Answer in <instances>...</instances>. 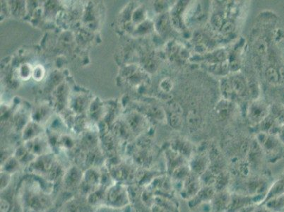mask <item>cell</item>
<instances>
[{"instance_id": "1", "label": "cell", "mask_w": 284, "mask_h": 212, "mask_svg": "<svg viewBox=\"0 0 284 212\" xmlns=\"http://www.w3.org/2000/svg\"><path fill=\"white\" fill-rule=\"evenodd\" d=\"M130 205L129 197L128 186L124 184L116 183L113 184L107 189L106 206L121 210Z\"/></svg>"}, {"instance_id": "2", "label": "cell", "mask_w": 284, "mask_h": 212, "mask_svg": "<svg viewBox=\"0 0 284 212\" xmlns=\"http://www.w3.org/2000/svg\"><path fill=\"white\" fill-rule=\"evenodd\" d=\"M266 193L256 195L232 193L231 201L227 212H238L245 207L260 205L266 197Z\"/></svg>"}, {"instance_id": "3", "label": "cell", "mask_w": 284, "mask_h": 212, "mask_svg": "<svg viewBox=\"0 0 284 212\" xmlns=\"http://www.w3.org/2000/svg\"><path fill=\"white\" fill-rule=\"evenodd\" d=\"M202 186L200 176L191 171L190 174L183 182L178 193L182 199L188 202L198 193Z\"/></svg>"}, {"instance_id": "4", "label": "cell", "mask_w": 284, "mask_h": 212, "mask_svg": "<svg viewBox=\"0 0 284 212\" xmlns=\"http://www.w3.org/2000/svg\"><path fill=\"white\" fill-rule=\"evenodd\" d=\"M216 193L214 187L211 185H203L198 193L191 200L188 201L189 209L193 211L199 205L211 202Z\"/></svg>"}, {"instance_id": "5", "label": "cell", "mask_w": 284, "mask_h": 212, "mask_svg": "<svg viewBox=\"0 0 284 212\" xmlns=\"http://www.w3.org/2000/svg\"><path fill=\"white\" fill-rule=\"evenodd\" d=\"M231 196L232 193L228 190L216 192L211 201L212 212H227Z\"/></svg>"}, {"instance_id": "6", "label": "cell", "mask_w": 284, "mask_h": 212, "mask_svg": "<svg viewBox=\"0 0 284 212\" xmlns=\"http://www.w3.org/2000/svg\"><path fill=\"white\" fill-rule=\"evenodd\" d=\"M249 117L252 122H262L268 114L267 106L263 102L257 100L249 107Z\"/></svg>"}, {"instance_id": "7", "label": "cell", "mask_w": 284, "mask_h": 212, "mask_svg": "<svg viewBox=\"0 0 284 212\" xmlns=\"http://www.w3.org/2000/svg\"><path fill=\"white\" fill-rule=\"evenodd\" d=\"M189 166L192 173L201 176L209 168L208 158L201 155L194 157L189 163Z\"/></svg>"}, {"instance_id": "8", "label": "cell", "mask_w": 284, "mask_h": 212, "mask_svg": "<svg viewBox=\"0 0 284 212\" xmlns=\"http://www.w3.org/2000/svg\"><path fill=\"white\" fill-rule=\"evenodd\" d=\"M84 173L78 171V170L69 171L64 175L63 182L67 188H73L76 186H80L83 180Z\"/></svg>"}, {"instance_id": "9", "label": "cell", "mask_w": 284, "mask_h": 212, "mask_svg": "<svg viewBox=\"0 0 284 212\" xmlns=\"http://www.w3.org/2000/svg\"><path fill=\"white\" fill-rule=\"evenodd\" d=\"M262 205L266 206L273 212H281L284 209V194L271 198Z\"/></svg>"}, {"instance_id": "10", "label": "cell", "mask_w": 284, "mask_h": 212, "mask_svg": "<svg viewBox=\"0 0 284 212\" xmlns=\"http://www.w3.org/2000/svg\"><path fill=\"white\" fill-rule=\"evenodd\" d=\"M228 183V174L221 171L220 173L218 174L217 176H216V181H215L213 187H214L216 192L225 191V190H227Z\"/></svg>"}, {"instance_id": "11", "label": "cell", "mask_w": 284, "mask_h": 212, "mask_svg": "<svg viewBox=\"0 0 284 212\" xmlns=\"http://www.w3.org/2000/svg\"><path fill=\"white\" fill-rule=\"evenodd\" d=\"M230 83L235 94L241 96L246 92V85L244 81L239 77L233 78Z\"/></svg>"}, {"instance_id": "12", "label": "cell", "mask_w": 284, "mask_h": 212, "mask_svg": "<svg viewBox=\"0 0 284 212\" xmlns=\"http://www.w3.org/2000/svg\"><path fill=\"white\" fill-rule=\"evenodd\" d=\"M265 76H266V80L269 81L270 84H275L279 81V73L274 67H269L265 72Z\"/></svg>"}, {"instance_id": "13", "label": "cell", "mask_w": 284, "mask_h": 212, "mask_svg": "<svg viewBox=\"0 0 284 212\" xmlns=\"http://www.w3.org/2000/svg\"><path fill=\"white\" fill-rule=\"evenodd\" d=\"M182 115L171 113L170 124L172 127L175 129L180 128L183 125V118Z\"/></svg>"}, {"instance_id": "14", "label": "cell", "mask_w": 284, "mask_h": 212, "mask_svg": "<svg viewBox=\"0 0 284 212\" xmlns=\"http://www.w3.org/2000/svg\"><path fill=\"white\" fill-rule=\"evenodd\" d=\"M222 92L224 96H226L227 98H230V96H233L234 91H233L231 83L230 81H225V83H222Z\"/></svg>"}, {"instance_id": "15", "label": "cell", "mask_w": 284, "mask_h": 212, "mask_svg": "<svg viewBox=\"0 0 284 212\" xmlns=\"http://www.w3.org/2000/svg\"><path fill=\"white\" fill-rule=\"evenodd\" d=\"M12 175L7 173H1V191H4L11 182Z\"/></svg>"}, {"instance_id": "16", "label": "cell", "mask_w": 284, "mask_h": 212, "mask_svg": "<svg viewBox=\"0 0 284 212\" xmlns=\"http://www.w3.org/2000/svg\"><path fill=\"white\" fill-rule=\"evenodd\" d=\"M233 29H234V25L230 21L227 22L221 26V31L226 34H230L233 31Z\"/></svg>"}, {"instance_id": "17", "label": "cell", "mask_w": 284, "mask_h": 212, "mask_svg": "<svg viewBox=\"0 0 284 212\" xmlns=\"http://www.w3.org/2000/svg\"><path fill=\"white\" fill-rule=\"evenodd\" d=\"M212 23L216 27L220 28L223 26L222 19L219 15H215L212 18Z\"/></svg>"}, {"instance_id": "18", "label": "cell", "mask_w": 284, "mask_h": 212, "mask_svg": "<svg viewBox=\"0 0 284 212\" xmlns=\"http://www.w3.org/2000/svg\"><path fill=\"white\" fill-rule=\"evenodd\" d=\"M9 202L6 200V199H1V212H8L9 210Z\"/></svg>"}, {"instance_id": "19", "label": "cell", "mask_w": 284, "mask_h": 212, "mask_svg": "<svg viewBox=\"0 0 284 212\" xmlns=\"http://www.w3.org/2000/svg\"><path fill=\"white\" fill-rule=\"evenodd\" d=\"M252 212H273L265 205H258L256 206L255 210Z\"/></svg>"}, {"instance_id": "20", "label": "cell", "mask_w": 284, "mask_h": 212, "mask_svg": "<svg viewBox=\"0 0 284 212\" xmlns=\"http://www.w3.org/2000/svg\"><path fill=\"white\" fill-rule=\"evenodd\" d=\"M164 84V86H162V89H164L165 92H169L172 89V81H169L168 79H165L162 83Z\"/></svg>"}, {"instance_id": "21", "label": "cell", "mask_w": 284, "mask_h": 212, "mask_svg": "<svg viewBox=\"0 0 284 212\" xmlns=\"http://www.w3.org/2000/svg\"><path fill=\"white\" fill-rule=\"evenodd\" d=\"M279 76H280V78H282V80H283L284 81V67H281L279 69Z\"/></svg>"}, {"instance_id": "22", "label": "cell", "mask_w": 284, "mask_h": 212, "mask_svg": "<svg viewBox=\"0 0 284 212\" xmlns=\"http://www.w3.org/2000/svg\"></svg>"}]
</instances>
